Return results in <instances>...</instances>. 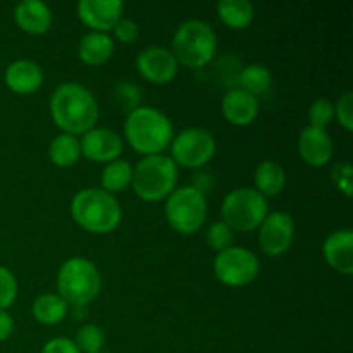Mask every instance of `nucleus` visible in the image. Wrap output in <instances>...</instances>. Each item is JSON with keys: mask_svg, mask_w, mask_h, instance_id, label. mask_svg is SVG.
<instances>
[{"mask_svg": "<svg viewBox=\"0 0 353 353\" xmlns=\"http://www.w3.org/2000/svg\"><path fill=\"white\" fill-rule=\"evenodd\" d=\"M50 116L55 126L65 134H85L99 121V103L95 97L79 83L57 86L50 99Z\"/></svg>", "mask_w": 353, "mask_h": 353, "instance_id": "nucleus-1", "label": "nucleus"}, {"mask_svg": "<svg viewBox=\"0 0 353 353\" xmlns=\"http://www.w3.org/2000/svg\"><path fill=\"white\" fill-rule=\"evenodd\" d=\"M124 137L138 154L159 155L171 145L172 124L155 107H138L124 121Z\"/></svg>", "mask_w": 353, "mask_h": 353, "instance_id": "nucleus-2", "label": "nucleus"}, {"mask_svg": "<svg viewBox=\"0 0 353 353\" xmlns=\"http://www.w3.org/2000/svg\"><path fill=\"white\" fill-rule=\"evenodd\" d=\"M71 216L78 226L93 234L112 233L123 219L119 200L102 188H85L72 196Z\"/></svg>", "mask_w": 353, "mask_h": 353, "instance_id": "nucleus-3", "label": "nucleus"}, {"mask_svg": "<svg viewBox=\"0 0 353 353\" xmlns=\"http://www.w3.org/2000/svg\"><path fill=\"white\" fill-rule=\"evenodd\" d=\"M217 37L209 23L199 19L185 21L172 38V55L178 64L199 69L209 64L216 55Z\"/></svg>", "mask_w": 353, "mask_h": 353, "instance_id": "nucleus-4", "label": "nucleus"}, {"mask_svg": "<svg viewBox=\"0 0 353 353\" xmlns=\"http://www.w3.org/2000/svg\"><path fill=\"white\" fill-rule=\"evenodd\" d=\"M102 278L92 261L85 257L68 259L57 272V295L74 307H85L97 299Z\"/></svg>", "mask_w": 353, "mask_h": 353, "instance_id": "nucleus-5", "label": "nucleus"}, {"mask_svg": "<svg viewBox=\"0 0 353 353\" xmlns=\"http://www.w3.org/2000/svg\"><path fill=\"white\" fill-rule=\"evenodd\" d=\"M178 183V165L168 155H148L133 169L134 193L145 202H159L174 192Z\"/></svg>", "mask_w": 353, "mask_h": 353, "instance_id": "nucleus-6", "label": "nucleus"}, {"mask_svg": "<svg viewBox=\"0 0 353 353\" xmlns=\"http://www.w3.org/2000/svg\"><path fill=\"white\" fill-rule=\"evenodd\" d=\"M268 214V199L262 196L255 188L233 190L228 193L221 205L223 223L231 231H240V233L257 230Z\"/></svg>", "mask_w": 353, "mask_h": 353, "instance_id": "nucleus-7", "label": "nucleus"}, {"mask_svg": "<svg viewBox=\"0 0 353 353\" xmlns=\"http://www.w3.org/2000/svg\"><path fill=\"white\" fill-rule=\"evenodd\" d=\"M164 210L165 219L172 230L181 234L196 233L207 219L205 193L193 185L183 186L168 196Z\"/></svg>", "mask_w": 353, "mask_h": 353, "instance_id": "nucleus-8", "label": "nucleus"}, {"mask_svg": "<svg viewBox=\"0 0 353 353\" xmlns=\"http://www.w3.org/2000/svg\"><path fill=\"white\" fill-rule=\"evenodd\" d=\"M171 154L176 165L199 169L216 155V140L202 128H188L172 138Z\"/></svg>", "mask_w": 353, "mask_h": 353, "instance_id": "nucleus-9", "label": "nucleus"}, {"mask_svg": "<svg viewBox=\"0 0 353 353\" xmlns=\"http://www.w3.org/2000/svg\"><path fill=\"white\" fill-rule=\"evenodd\" d=\"M214 274L226 286L250 285L261 271V264L254 252L241 247H230L214 259Z\"/></svg>", "mask_w": 353, "mask_h": 353, "instance_id": "nucleus-10", "label": "nucleus"}, {"mask_svg": "<svg viewBox=\"0 0 353 353\" xmlns=\"http://www.w3.org/2000/svg\"><path fill=\"white\" fill-rule=\"evenodd\" d=\"M295 238V221L288 212L268 214L259 226V245L262 252L271 257L286 254Z\"/></svg>", "mask_w": 353, "mask_h": 353, "instance_id": "nucleus-11", "label": "nucleus"}, {"mask_svg": "<svg viewBox=\"0 0 353 353\" xmlns=\"http://www.w3.org/2000/svg\"><path fill=\"white\" fill-rule=\"evenodd\" d=\"M137 69L147 81L165 85L178 74V61L164 47H148L137 57Z\"/></svg>", "mask_w": 353, "mask_h": 353, "instance_id": "nucleus-12", "label": "nucleus"}, {"mask_svg": "<svg viewBox=\"0 0 353 353\" xmlns=\"http://www.w3.org/2000/svg\"><path fill=\"white\" fill-rule=\"evenodd\" d=\"M124 3L121 0H81L78 17L97 33H107L123 19Z\"/></svg>", "mask_w": 353, "mask_h": 353, "instance_id": "nucleus-13", "label": "nucleus"}, {"mask_svg": "<svg viewBox=\"0 0 353 353\" xmlns=\"http://www.w3.org/2000/svg\"><path fill=\"white\" fill-rule=\"evenodd\" d=\"M81 155L93 162H112L123 152V138L112 130L93 128L79 140Z\"/></svg>", "mask_w": 353, "mask_h": 353, "instance_id": "nucleus-14", "label": "nucleus"}, {"mask_svg": "<svg viewBox=\"0 0 353 353\" xmlns=\"http://www.w3.org/2000/svg\"><path fill=\"white\" fill-rule=\"evenodd\" d=\"M299 152L309 165L323 168L333 157V141L326 130L305 126L299 138Z\"/></svg>", "mask_w": 353, "mask_h": 353, "instance_id": "nucleus-15", "label": "nucleus"}, {"mask_svg": "<svg viewBox=\"0 0 353 353\" xmlns=\"http://www.w3.org/2000/svg\"><path fill=\"white\" fill-rule=\"evenodd\" d=\"M3 81H6L7 88L12 90L14 93L31 95L40 90L41 83H43V71L37 62L21 59V61H14L12 64H9V68L3 72Z\"/></svg>", "mask_w": 353, "mask_h": 353, "instance_id": "nucleus-16", "label": "nucleus"}, {"mask_svg": "<svg viewBox=\"0 0 353 353\" xmlns=\"http://www.w3.org/2000/svg\"><path fill=\"white\" fill-rule=\"evenodd\" d=\"M323 254L334 271L350 276L353 272V231L340 230L331 233L324 241Z\"/></svg>", "mask_w": 353, "mask_h": 353, "instance_id": "nucleus-17", "label": "nucleus"}, {"mask_svg": "<svg viewBox=\"0 0 353 353\" xmlns=\"http://www.w3.org/2000/svg\"><path fill=\"white\" fill-rule=\"evenodd\" d=\"M221 109H223L224 119L230 124L248 126L259 116V100L257 97L250 95L243 90L234 88L224 95Z\"/></svg>", "mask_w": 353, "mask_h": 353, "instance_id": "nucleus-18", "label": "nucleus"}, {"mask_svg": "<svg viewBox=\"0 0 353 353\" xmlns=\"http://www.w3.org/2000/svg\"><path fill=\"white\" fill-rule=\"evenodd\" d=\"M14 19L24 33L43 34L50 30L52 10L41 0H23L16 6Z\"/></svg>", "mask_w": 353, "mask_h": 353, "instance_id": "nucleus-19", "label": "nucleus"}, {"mask_svg": "<svg viewBox=\"0 0 353 353\" xmlns=\"http://www.w3.org/2000/svg\"><path fill=\"white\" fill-rule=\"evenodd\" d=\"M114 41L107 33L90 31L78 45V57L88 65H102L112 57Z\"/></svg>", "mask_w": 353, "mask_h": 353, "instance_id": "nucleus-20", "label": "nucleus"}, {"mask_svg": "<svg viewBox=\"0 0 353 353\" xmlns=\"http://www.w3.org/2000/svg\"><path fill=\"white\" fill-rule=\"evenodd\" d=\"M286 185V172L278 162L264 161L255 169V186L262 196H278Z\"/></svg>", "mask_w": 353, "mask_h": 353, "instance_id": "nucleus-21", "label": "nucleus"}, {"mask_svg": "<svg viewBox=\"0 0 353 353\" xmlns=\"http://www.w3.org/2000/svg\"><path fill=\"white\" fill-rule=\"evenodd\" d=\"M68 303L55 293H45L40 295L31 305V314L38 323L45 326H54V324L62 323L68 316Z\"/></svg>", "mask_w": 353, "mask_h": 353, "instance_id": "nucleus-22", "label": "nucleus"}, {"mask_svg": "<svg viewBox=\"0 0 353 353\" xmlns=\"http://www.w3.org/2000/svg\"><path fill=\"white\" fill-rule=\"evenodd\" d=\"M217 14L223 24L231 30H245L254 21L255 10L248 0H221L217 3Z\"/></svg>", "mask_w": 353, "mask_h": 353, "instance_id": "nucleus-23", "label": "nucleus"}, {"mask_svg": "<svg viewBox=\"0 0 353 353\" xmlns=\"http://www.w3.org/2000/svg\"><path fill=\"white\" fill-rule=\"evenodd\" d=\"M48 157L57 168H72L81 157V147L79 140L72 134L61 133L52 140L48 148Z\"/></svg>", "mask_w": 353, "mask_h": 353, "instance_id": "nucleus-24", "label": "nucleus"}, {"mask_svg": "<svg viewBox=\"0 0 353 353\" xmlns=\"http://www.w3.org/2000/svg\"><path fill=\"white\" fill-rule=\"evenodd\" d=\"M131 179H133V165L128 161L116 159V161L109 162L103 168L102 190H105L110 195L117 192H124L131 185Z\"/></svg>", "mask_w": 353, "mask_h": 353, "instance_id": "nucleus-25", "label": "nucleus"}, {"mask_svg": "<svg viewBox=\"0 0 353 353\" xmlns=\"http://www.w3.org/2000/svg\"><path fill=\"white\" fill-rule=\"evenodd\" d=\"M240 90L250 93V95L257 97L262 93L268 92L271 88L272 76L269 72V69L262 64H250L247 68H243V71L240 72Z\"/></svg>", "mask_w": 353, "mask_h": 353, "instance_id": "nucleus-26", "label": "nucleus"}, {"mask_svg": "<svg viewBox=\"0 0 353 353\" xmlns=\"http://www.w3.org/2000/svg\"><path fill=\"white\" fill-rule=\"evenodd\" d=\"M103 336L102 327L97 326V324H85L81 330L76 334V347L81 353H100L103 348Z\"/></svg>", "mask_w": 353, "mask_h": 353, "instance_id": "nucleus-27", "label": "nucleus"}, {"mask_svg": "<svg viewBox=\"0 0 353 353\" xmlns=\"http://www.w3.org/2000/svg\"><path fill=\"white\" fill-rule=\"evenodd\" d=\"M233 231H231L223 221L214 223L212 226L209 228V231H207V243H209V247L212 248V250H216L217 254L226 250V248L233 247Z\"/></svg>", "mask_w": 353, "mask_h": 353, "instance_id": "nucleus-28", "label": "nucleus"}, {"mask_svg": "<svg viewBox=\"0 0 353 353\" xmlns=\"http://www.w3.org/2000/svg\"><path fill=\"white\" fill-rule=\"evenodd\" d=\"M114 97H116V102L119 103V107H123L124 110H128V114H130L131 110L140 107V100H141L140 88L130 81L119 83V85L114 88Z\"/></svg>", "mask_w": 353, "mask_h": 353, "instance_id": "nucleus-29", "label": "nucleus"}, {"mask_svg": "<svg viewBox=\"0 0 353 353\" xmlns=\"http://www.w3.org/2000/svg\"><path fill=\"white\" fill-rule=\"evenodd\" d=\"M333 117H334V105L331 103V100L317 99L309 109V123H310L309 126L324 130V128L333 121Z\"/></svg>", "mask_w": 353, "mask_h": 353, "instance_id": "nucleus-30", "label": "nucleus"}, {"mask_svg": "<svg viewBox=\"0 0 353 353\" xmlns=\"http://www.w3.org/2000/svg\"><path fill=\"white\" fill-rule=\"evenodd\" d=\"M17 281L12 272L0 265V310H6L16 302Z\"/></svg>", "mask_w": 353, "mask_h": 353, "instance_id": "nucleus-31", "label": "nucleus"}, {"mask_svg": "<svg viewBox=\"0 0 353 353\" xmlns=\"http://www.w3.org/2000/svg\"><path fill=\"white\" fill-rule=\"evenodd\" d=\"M334 116L338 117L341 126L347 131L353 130V93L347 92L340 97L338 103L334 105Z\"/></svg>", "mask_w": 353, "mask_h": 353, "instance_id": "nucleus-32", "label": "nucleus"}, {"mask_svg": "<svg viewBox=\"0 0 353 353\" xmlns=\"http://www.w3.org/2000/svg\"><path fill=\"white\" fill-rule=\"evenodd\" d=\"M333 181L347 196L352 195V165L350 162H338L333 168Z\"/></svg>", "mask_w": 353, "mask_h": 353, "instance_id": "nucleus-33", "label": "nucleus"}, {"mask_svg": "<svg viewBox=\"0 0 353 353\" xmlns=\"http://www.w3.org/2000/svg\"><path fill=\"white\" fill-rule=\"evenodd\" d=\"M114 34L121 43H133L140 37V28L134 21L131 19H121L116 26L112 28Z\"/></svg>", "mask_w": 353, "mask_h": 353, "instance_id": "nucleus-34", "label": "nucleus"}, {"mask_svg": "<svg viewBox=\"0 0 353 353\" xmlns=\"http://www.w3.org/2000/svg\"><path fill=\"white\" fill-rule=\"evenodd\" d=\"M41 353H81L76 347V343L69 338H52L41 348Z\"/></svg>", "mask_w": 353, "mask_h": 353, "instance_id": "nucleus-35", "label": "nucleus"}, {"mask_svg": "<svg viewBox=\"0 0 353 353\" xmlns=\"http://www.w3.org/2000/svg\"><path fill=\"white\" fill-rule=\"evenodd\" d=\"M14 333V321L10 314L6 310H0V341H6L12 336Z\"/></svg>", "mask_w": 353, "mask_h": 353, "instance_id": "nucleus-36", "label": "nucleus"}, {"mask_svg": "<svg viewBox=\"0 0 353 353\" xmlns=\"http://www.w3.org/2000/svg\"><path fill=\"white\" fill-rule=\"evenodd\" d=\"M100 353H110V352H100Z\"/></svg>", "mask_w": 353, "mask_h": 353, "instance_id": "nucleus-37", "label": "nucleus"}]
</instances>
